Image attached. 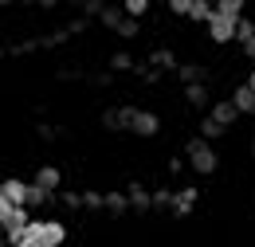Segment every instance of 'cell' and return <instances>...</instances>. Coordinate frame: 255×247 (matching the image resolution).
<instances>
[{
	"label": "cell",
	"mask_w": 255,
	"mask_h": 247,
	"mask_svg": "<svg viewBox=\"0 0 255 247\" xmlns=\"http://www.w3.org/2000/svg\"><path fill=\"white\" fill-rule=\"evenodd\" d=\"M63 240H67V228L59 220H32L20 247H63Z\"/></svg>",
	"instance_id": "1"
},
{
	"label": "cell",
	"mask_w": 255,
	"mask_h": 247,
	"mask_svg": "<svg viewBox=\"0 0 255 247\" xmlns=\"http://www.w3.org/2000/svg\"><path fill=\"white\" fill-rule=\"evenodd\" d=\"M185 157H189V169H192V173H200V177L216 173V165H220L212 141H204V137H192L189 145H185Z\"/></svg>",
	"instance_id": "2"
},
{
	"label": "cell",
	"mask_w": 255,
	"mask_h": 247,
	"mask_svg": "<svg viewBox=\"0 0 255 247\" xmlns=\"http://www.w3.org/2000/svg\"><path fill=\"white\" fill-rule=\"evenodd\" d=\"M28 181H20V177H8V181H0V196L12 204V208H28Z\"/></svg>",
	"instance_id": "3"
},
{
	"label": "cell",
	"mask_w": 255,
	"mask_h": 247,
	"mask_svg": "<svg viewBox=\"0 0 255 247\" xmlns=\"http://www.w3.org/2000/svg\"><path fill=\"white\" fill-rule=\"evenodd\" d=\"M129 129L137 133V137H153L161 129V122H157V114L153 110H133V118H129Z\"/></svg>",
	"instance_id": "4"
},
{
	"label": "cell",
	"mask_w": 255,
	"mask_h": 247,
	"mask_svg": "<svg viewBox=\"0 0 255 247\" xmlns=\"http://www.w3.org/2000/svg\"><path fill=\"white\" fill-rule=\"evenodd\" d=\"M236 28H240V20H224V16H212V20H208V35H212L216 43H232V39H236Z\"/></svg>",
	"instance_id": "5"
},
{
	"label": "cell",
	"mask_w": 255,
	"mask_h": 247,
	"mask_svg": "<svg viewBox=\"0 0 255 247\" xmlns=\"http://www.w3.org/2000/svg\"><path fill=\"white\" fill-rule=\"evenodd\" d=\"M32 185H39L43 192H55V188L63 185V173H59L55 165H39V169H35V181H32Z\"/></svg>",
	"instance_id": "6"
},
{
	"label": "cell",
	"mask_w": 255,
	"mask_h": 247,
	"mask_svg": "<svg viewBox=\"0 0 255 247\" xmlns=\"http://www.w3.org/2000/svg\"><path fill=\"white\" fill-rule=\"evenodd\" d=\"M208 118H212L216 125H224V129H228V125L240 118V110H236V106H232V98H228V102H216V106H212V114H208Z\"/></svg>",
	"instance_id": "7"
},
{
	"label": "cell",
	"mask_w": 255,
	"mask_h": 247,
	"mask_svg": "<svg viewBox=\"0 0 255 247\" xmlns=\"http://www.w3.org/2000/svg\"><path fill=\"white\" fill-rule=\"evenodd\" d=\"M232 106L240 110V114H255V91L244 83V87H236V94H232Z\"/></svg>",
	"instance_id": "8"
},
{
	"label": "cell",
	"mask_w": 255,
	"mask_h": 247,
	"mask_svg": "<svg viewBox=\"0 0 255 247\" xmlns=\"http://www.w3.org/2000/svg\"><path fill=\"white\" fill-rule=\"evenodd\" d=\"M129 208H137V212H149L153 208V192L149 188H141V185H129Z\"/></svg>",
	"instance_id": "9"
},
{
	"label": "cell",
	"mask_w": 255,
	"mask_h": 247,
	"mask_svg": "<svg viewBox=\"0 0 255 247\" xmlns=\"http://www.w3.org/2000/svg\"><path fill=\"white\" fill-rule=\"evenodd\" d=\"M192 204H196V188H181V192L173 196V216H189Z\"/></svg>",
	"instance_id": "10"
},
{
	"label": "cell",
	"mask_w": 255,
	"mask_h": 247,
	"mask_svg": "<svg viewBox=\"0 0 255 247\" xmlns=\"http://www.w3.org/2000/svg\"><path fill=\"white\" fill-rule=\"evenodd\" d=\"M185 102L204 110V106H208V87H204V83H196V87H185Z\"/></svg>",
	"instance_id": "11"
},
{
	"label": "cell",
	"mask_w": 255,
	"mask_h": 247,
	"mask_svg": "<svg viewBox=\"0 0 255 247\" xmlns=\"http://www.w3.org/2000/svg\"><path fill=\"white\" fill-rule=\"evenodd\" d=\"M126 208H129V196H126V192H106V212H110V216H122Z\"/></svg>",
	"instance_id": "12"
},
{
	"label": "cell",
	"mask_w": 255,
	"mask_h": 247,
	"mask_svg": "<svg viewBox=\"0 0 255 247\" xmlns=\"http://www.w3.org/2000/svg\"><path fill=\"white\" fill-rule=\"evenodd\" d=\"M216 16H224V20H244V4L240 0H220L216 4Z\"/></svg>",
	"instance_id": "13"
},
{
	"label": "cell",
	"mask_w": 255,
	"mask_h": 247,
	"mask_svg": "<svg viewBox=\"0 0 255 247\" xmlns=\"http://www.w3.org/2000/svg\"><path fill=\"white\" fill-rule=\"evenodd\" d=\"M149 63H153L157 71H173V67H177V55H173V51H165V47H157V51L149 55Z\"/></svg>",
	"instance_id": "14"
},
{
	"label": "cell",
	"mask_w": 255,
	"mask_h": 247,
	"mask_svg": "<svg viewBox=\"0 0 255 247\" xmlns=\"http://www.w3.org/2000/svg\"><path fill=\"white\" fill-rule=\"evenodd\" d=\"M177 75L185 79V87H196V83L204 79V67H196V63H185V67H177Z\"/></svg>",
	"instance_id": "15"
},
{
	"label": "cell",
	"mask_w": 255,
	"mask_h": 247,
	"mask_svg": "<svg viewBox=\"0 0 255 247\" xmlns=\"http://www.w3.org/2000/svg\"><path fill=\"white\" fill-rule=\"evenodd\" d=\"M98 20H102V24H106V28H122V20H126V12H122V8H102V16H98Z\"/></svg>",
	"instance_id": "16"
},
{
	"label": "cell",
	"mask_w": 255,
	"mask_h": 247,
	"mask_svg": "<svg viewBox=\"0 0 255 247\" xmlns=\"http://www.w3.org/2000/svg\"><path fill=\"white\" fill-rule=\"evenodd\" d=\"M189 16H192V20H204V24H208V20L216 16V8H212V4H204V0H192Z\"/></svg>",
	"instance_id": "17"
},
{
	"label": "cell",
	"mask_w": 255,
	"mask_h": 247,
	"mask_svg": "<svg viewBox=\"0 0 255 247\" xmlns=\"http://www.w3.org/2000/svg\"><path fill=\"white\" fill-rule=\"evenodd\" d=\"M173 196H177V192L157 188V192H153V208H157V212H173Z\"/></svg>",
	"instance_id": "18"
},
{
	"label": "cell",
	"mask_w": 255,
	"mask_h": 247,
	"mask_svg": "<svg viewBox=\"0 0 255 247\" xmlns=\"http://www.w3.org/2000/svg\"><path fill=\"white\" fill-rule=\"evenodd\" d=\"M51 196H55V192H43L39 185H32V188H28V208H39V204H51Z\"/></svg>",
	"instance_id": "19"
},
{
	"label": "cell",
	"mask_w": 255,
	"mask_h": 247,
	"mask_svg": "<svg viewBox=\"0 0 255 247\" xmlns=\"http://www.w3.org/2000/svg\"><path fill=\"white\" fill-rule=\"evenodd\" d=\"M122 12H126L129 20H137V16H145V12H149V0H126V4H122Z\"/></svg>",
	"instance_id": "20"
},
{
	"label": "cell",
	"mask_w": 255,
	"mask_h": 247,
	"mask_svg": "<svg viewBox=\"0 0 255 247\" xmlns=\"http://www.w3.org/2000/svg\"><path fill=\"white\" fill-rule=\"evenodd\" d=\"M236 39H240V43H252V39H255V20H240V28H236Z\"/></svg>",
	"instance_id": "21"
},
{
	"label": "cell",
	"mask_w": 255,
	"mask_h": 247,
	"mask_svg": "<svg viewBox=\"0 0 255 247\" xmlns=\"http://www.w3.org/2000/svg\"><path fill=\"white\" fill-rule=\"evenodd\" d=\"M220 133H224V125H216L212 118H204V122H200V137H204V141H212V137H220Z\"/></svg>",
	"instance_id": "22"
},
{
	"label": "cell",
	"mask_w": 255,
	"mask_h": 247,
	"mask_svg": "<svg viewBox=\"0 0 255 247\" xmlns=\"http://www.w3.org/2000/svg\"><path fill=\"white\" fill-rule=\"evenodd\" d=\"M83 208H106V196H102V192H83Z\"/></svg>",
	"instance_id": "23"
},
{
	"label": "cell",
	"mask_w": 255,
	"mask_h": 247,
	"mask_svg": "<svg viewBox=\"0 0 255 247\" xmlns=\"http://www.w3.org/2000/svg\"><path fill=\"white\" fill-rule=\"evenodd\" d=\"M110 67H114V71H129V67H133V59H129L126 51H114V55H110Z\"/></svg>",
	"instance_id": "24"
},
{
	"label": "cell",
	"mask_w": 255,
	"mask_h": 247,
	"mask_svg": "<svg viewBox=\"0 0 255 247\" xmlns=\"http://www.w3.org/2000/svg\"><path fill=\"white\" fill-rule=\"evenodd\" d=\"M59 204L63 208H83V192H59Z\"/></svg>",
	"instance_id": "25"
},
{
	"label": "cell",
	"mask_w": 255,
	"mask_h": 247,
	"mask_svg": "<svg viewBox=\"0 0 255 247\" xmlns=\"http://www.w3.org/2000/svg\"><path fill=\"white\" fill-rule=\"evenodd\" d=\"M118 35H122V39H133V35H137V20H122V28H118Z\"/></svg>",
	"instance_id": "26"
},
{
	"label": "cell",
	"mask_w": 255,
	"mask_h": 247,
	"mask_svg": "<svg viewBox=\"0 0 255 247\" xmlns=\"http://www.w3.org/2000/svg\"><path fill=\"white\" fill-rule=\"evenodd\" d=\"M192 0H169V12H177V16H189Z\"/></svg>",
	"instance_id": "27"
},
{
	"label": "cell",
	"mask_w": 255,
	"mask_h": 247,
	"mask_svg": "<svg viewBox=\"0 0 255 247\" xmlns=\"http://www.w3.org/2000/svg\"><path fill=\"white\" fill-rule=\"evenodd\" d=\"M12 212H16V208H12V204H8L4 196H0V228H8V220H12Z\"/></svg>",
	"instance_id": "28"
},
{
	"label": "cell",
	"mask_w": 255,
	"mask_h": 247,
	"mask_svg": "<svg viewBox=\"0 0 255 247\" xmlns=\"http://www.w3.org/2000/svg\"><path fill=\"white\" fill-rule=\"evenodd\" d=\"M83 12H98V16H102V4H98V0H83Z\"/></svg>",
	"instance_id": "29"
},
{
	"label": "cell",
	"mask_w": 255,
	"mask_h": 247,
	"mask_svg": "<svg viewBox=\"0 0 255 247\" xmlns=\"http://www.w3.org/2000/svg\"><path fill=\"white\" fill-rule=\"evenodd\" d=\"M244 55H248V59H255V39H252V43H244Z\"/></svg>",
	"instance_id": "30"
},
{
	"label": "cell",
	"mask_w": 255,
	"mask_h": 247,
	"mask_svg": "<svg viewBox=\"0 0 255 247\" xmlns=\"http://www.w3.org/2000/svg\"><path fill=\"white\" fill-rule=\"evenodd\" d=\"M248 87H252V91H255V71H252V79H248Z\"/></svg>",
	"instance_id": "31"
},
{
	"label": "cell",
	"mask_w": 255,
	"mask_h": 247,
	"mask_svg": "<svg viewBox=\"0 0 255 247\" xmlns=\"http://www.w3.org/2000/svg\"><path fill=\"white\" fill-rule=\"evenodd\" d=\"M0 247H8V240H4V236H0Z\"/></svg>",
	"instance_id": "32"
},
{
	"label": "cell",
	"mask_w": 255,
	"mask_h": 247,
	"mask_svg": "<svg viewBox=\"0 0 255 247\" xmlns=\"http://www.w3.org/2000/svg\"><path fill=\"white\" fill-rule=\"evenodd\" d=\"M252 157H255V141H252Z\"/></svg>",
	"instance_id": "33"
}]
</instances>
